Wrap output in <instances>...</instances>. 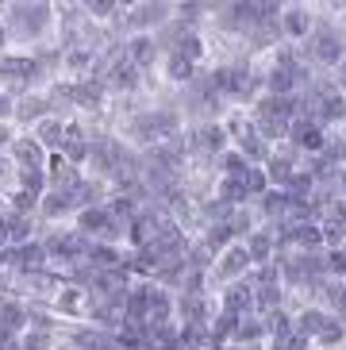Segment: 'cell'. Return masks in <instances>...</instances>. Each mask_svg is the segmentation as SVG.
<instances>
[{
  "label": "cell",
  "instance_id": "1",
  "mask_svg": "<svg viewBox=\"0 0 346 350\" xmlns=\"http://www.w3.org/2000/svg\"><path fill=\"white\" fill-rule=\"evenodd\" d=\"M54 4H39V0H23V4H8V35L12 39H23V42H39L42 35L54 27Z\"/></svg>",
  "mask_w": 346,
  "mask_h": 350
},
{
  "label": "cell",
  "instance_id": "2",
  "mask_svg": "<svg viewBox=\"0 0 346 350\" xmlns=\"http://www.w3.org/2000/svg\"><path fill=\"white\" fill-rule=\"evenodd\" d=\"M173 20V4L162 0H146V4H127V16H123V27L131 35H154L158 27Z\"/></svg>",
  "mask_w": 346,
  "mask_h": 350
},
{
  "label": "cell",
  "instance_id": "3",
  "mask_svg": "<svg viewBox=\"0 0 346 350\" xmlns=\"http://www.w3.org/2000/svg\"><path fill=\"white\" fill-rule=\"evenodd\" d=\"M316 20L319 16H312V8L308 4H285L281 8V39L293 42V46H300V42L312 39V31H316Z\"/></svg>",
  "mask_w": 346,
  "mask_h": 350
},
{
  "label": "cell",
  "instance_id": "4",
  "mask_svg": "<svg viewBox=\"0 0 346 350\" xmlns=\"http://www.w3.org/2000/svg\"><path fill=\"white\" fill-rule=\"evenodd\" d=\"M8 158H12V165H16V174H39V170H46V158L51 154H46L31 135H20V139L12 143Z\"/></svg>",
  "mask_w": 346,
  "mask_h": 350
},
{
  "label": "cell",
  "instance_id": "5",
  "mask_svg": "<svg viewBox=\"0 0 346 350\" xmlns=\"http://www.w3.org/2000/svg\"><path fill=\"white\" fill-rule=\"evenodd\" d=\"M66 120H70V116H46V120H39V124L31 127V139H35L46 154H58L62 143H66Z\"/></svg>",
  "mask_w": 346,
  "mask_h": 350
},
{
  "label": "cell",
  "instance_id": "6",
  "mask_svg": "<svg viewBox=\"0 0 346 350\" xmlns=\"http://www.w3.org/2000/svg\"><path fill=\"white\" fill-rule=\"evenodd\" d=\"M123 54H127V62L139 66V70H150L158 58H162V51H158V42H154V35H127L123 39Z\"/></svg>",
  "mask_w": 346,
  "mask_h": 350
},
{
  "label": "cell",
  "instance_id": "7",
  "mask_svg": "<svg viewBox=\"0 0 346 350\" xmlns=\"http://www.w3.org/2000/svg\"><path fill=\"white\" fill-rule=\"evenodd\" d=\"M27 331V300H0V335L20 339Z\"/></svg>",
  "mask_w": 346,
  "mask_h": 350
},
{
  "label": "cell",
  "instance_id": "8",
  "mask_svg": "<svg viewBox=\"0 0 346 350\" xmlns=\"http://www.w3.org/2000/svg\"><path fill=\"white\" fill-rule=\"evenodd\" d=\"M196 70H200V66H193L189 58H181V54H162V77H165V85L189 89L193 77H196Z\"/></svg>",
  "mask_w": 346,
  "mask_h": 350
},
{
  "label": "cell",
  "instance_id": "9",
  "mask_svg": "<svg viewBox=\"0 0 346 350\" xmlns=\"http://www.w3.org/2000/svg\"><path fill=\"white\" fill-rule=\"evenodd\" d=\"M327 319H331V312L319 308V304H308V308L296 312V335H304V339L316 342V335L327 327Z\"/></svg>",
  "mask_w": 346,
  "mask_h": 350
},
{
  "label": "cell",
  "instance_id": "10",
  "mask_svg": "<svg viewBox=\"0 0 346 350\" xmlns=\"http://www.w3.org/2000/svg\"><path fill=\"white\" fill-rule=\"evenodd\" d=\"M312 347H316V350H338V347H346V323L331 316V319H327V327L316 335V342H312Z\"/></svg>",
  "mask_w": 346,
  "mask_h": 350
},
{
  "label": "cell",
  "instance_id": "11",
  "mask_svg": "<svg viewBox=\"0 0 346 350\" xmlns=\"http://www.w3.org/2000/svg\"><path fill=\"white\" fill-rule=\"evenodd\" d=\"M265 189H269V177H265V165H250V170H246V177H243V193H246V200L254 204V200L265 193Z\"/></svg>",
  "mask_w": 346,
  "mask_h": 350
},
{
  "label": "cell",
  "instance_id": "12",
  "mask_svg": "<svg viewBox=\"0 0 346 350\" xmlns=\"http://www.w3.org/2000/svg\"><path fill=\"white\" fill-rule=\"evenodd\" d=\"M54 347H58V335H51V331L27 327L20 335V350H54Z\"/></svg>",
  "mask_w": 346,
  "mask_h": 350
},
{
  "label": "cell",
  "instance_id": "13",
  "mask_svg": "<svg viewBox=\"0 0 346 350\" xmlns=\"http://www.w3.org/2000/svg\"><path fill=\"white\" fill-rule=\"evenodd\" d=\"M12 112H16V96H8L4 89H0V124H8Z\"/></svg>",
  "mask_w": 346,
  "mask_h": 350
},
{
  "label": "cell",
  "instance_id": "14",
  "mask_svg": "<svg viewBox=\"0 0 346 350\" xmlns=\"http://www.w3.org/2000/svg\"><path fill=\"white\" fill-rule=\"evenodd\" d=\"M8 42H12V35H8V23L0 20V54L8 51Z\"/></svg>",
  "mask_w": 346,
  "mask_h": 350
}]
</instances>
